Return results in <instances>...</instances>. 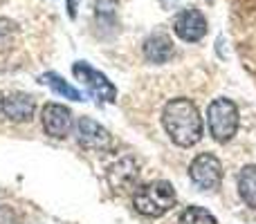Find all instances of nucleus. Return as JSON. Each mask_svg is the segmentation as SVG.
<instances>
[{"label": "nucleus", "instance_id": "nucleus-15", "mask_svg": "<svg viewBox=\"0 0 256 224\" xmlns=\"http://www.w3.org/2000/svg\"><path fill=\"white\" fill-rule=\"evenodd\" d=\"M160 2H162V4H164V7H171V4L180 2V0H160Z\"/></svg>", "mask_w": 256, "mask_h": 224}, {"label": "nucleus", "instance_id": "nucleus-1", "mask_svg": "<svg viewBox=\"0 0 256 224\" xmlns=\"http://www.w3.org/2000/svg\"><path fill=\"white\" fill-rule=\"evenodd\" d=\"M162 123L171 141L180 148H191L202 139V117L191 99H171L162 110Z\"/></svg>", "mask_w": 256, "mask_h": 224}, {"label": "nucleus", "instance_id": "nucleus-9", "mask_svg": "<svg viewBox=\"0 0 256 224\" xmlns=\"http://www.w3.org/2000/svg\"><path fill=\"white\" fill-rule=\"evenodd\" d=\"M2 114L9 119V121H16V123H25L34 117L36 110V103L30 94H22V92H14L9 97L2 99Z\"/></svg>", "mask_w": 256, "mask_h": 224}, {"label": "nucleus", "instance_id": "nucleus-5", "mask_svg": "<svg viewBox=\"0 0 256 224\" xmlns=\"http://www.w3.org/2000/svg\"><path fill=\"white\" fill-rule=\"evenodd\" d=\"M189 177L198 189L202 191H216L222 182V164L216 155L212 153H200L198 157L191 162Z\"/></svg>", "mask_w": 256, "mask_h": 224}, {"label": "nucleus", "instance_id": "nucleus-2", "mask_svg": "<svg viewBox=\"0 0 256 224\" xmlns=\"http://www.w3.org/2000/svg\"><path fill=\"white\" fill-rule=\"evenodd\" d=\"M176 189L166 180H158L140 186L132 195V204H135L137 213L146 218H162L164 213H168L176 207Z\"/></svg>", "mask_w": 256, "mask_h": 224}, {"label": "nucleus", "instance_id": "nucleus-13", "mask_svg": "<svg viewBox=\"0 0 256 224\" xmlns=\"http://www.w3.org/2000/svg\"><path fill=\"white\" fill-rule=\"evenodd\" d=\"M40 81H43V83H48L50 88H52L56 94H61V97H68V99H72V101H81V99H84L79 90L72 88L70 83H66V81H63L58 74H54V72L43 74V76H40Z\"/></svg>", "mask_w": 256, "mask_h": 224}, {"label": "nucleus", "instance_id": "nucleus-11", "mask_svg": "<svg viewBox=\"0 0 256 224\" xmlns=\"http://www.w3.org/2000/svg\"><path fill=\"white\" fill-rule=\"evenodd\" d=\"M135 180H137V164L130 157L112 164V168L108 171V182H110V186L115 191H128V186Z\"/></svg>", "mask_w": 256, "mask_h": 224}, {"label": "nucleus", "instance_id": "nucleus-7", "mask_svg": "<svg viewBox=\"0 0 256 224\" xmlns=\"http://www.w3.org/2000/svg\"><path fill=\"white\" fill-rule=\"evenodd\" d=\"M76 139L84 148L97 150V153H106L112 146V137L102 123H97L90 117H81L76 121Z\"/></svg>", "mask_w": 256, "mask_h": 224}, {"label": "nucleus", "instance_id": "nucleus-10", "mask_svg": "<svg viewBox=\"0 0 256 224\" xmlns=\"http://www.w3.org/2000/svg\"><path fill=\"white\" fill-rule=\"evenodd\" d=\"M176 54V47H173V40L168 38L166 34L158 31V34H150L148 38L144 40V56L146 61L150 63H168Z\"/></svg>", "mask_w": 256, "mask_h": 224}, {"label": "nucleus", "instance_id": "nucleus-8", "mask_svg": "<svg viewBox=\"0 0 256 224\" xmlns=\"http://www.w3.org/2000/svg\"><path fill=\"white\" fill-rule=\"evenodd\" d=\"M40 119H43L45 132L50 137H54V139H66L70 135L72 126H74L72 112L61 103H48L43 108V112H40Z\"/></svg>", "mask_w": 256, "mask_h": 224}, {"label": "nucleus", "instance_id": "nucleus-3", "mask_svg": "<svg viewBox=\"0 0 256 224\" xmlns=\"http://www.w3.org/2000/svg\"><path fill=\"white\" fill-rule=\"evenodd\" d=\"M238 108L234 101L220 97L214 99L207 108V126H209V135L214 137V141L218 144H227L232 137L238 130Z\"/></svg>", "mask_w": 256, "mask_h": 224}, {"label": "nucleus", "instance_id": "nucleus-12", "mask_svg": "<svg viewBox=\"0 0 256 224\" xmlns=\"http://www.w3.org/2000/svg\"><path fill=\"white\" fill-rule=\"evenodd\" d=\"M238 193L250 209H256V164H250L238 173Z\"/></svg>", "mask_w": 256, "mask_h": 224}, {"label": "nucleus", "instance_id": "nucleus-14", "mask_svg": "<svg viewBox=\"0 0 256 224\" xmlns=\"http://www.w3.org/2000/svg\"><path fill=\"white\" fill-rule=\"evenodd\" d=\"M178 224H218L216 216L214 213H209L207 209L202 207H189L182 211L180 216V222Z\"/></svg>", "mask_w": 256, "mask_h": 224}, {"label": "nucleus", "instance_id": "nucleus-4", "mask_svg": "<svg viewBox=\"0 0 256 224\" xmlns=\"http://www.w3.org/2000/svg\"><path fill=\"white\" fill-rule=\"evenodd\" d=\"M72 74H74L76 79L88 88V92L92 94L94 99H99V101L112 103L117 99V88L108 81V76L102 74L99 70H94V67L88 65L86 61H76L74 65H72Z\"/></svg>", "mask_w": 256, "mask_h": 224}, {"label": "nucleus", "instance_id": "nucleus-6", "mask_svg": "<svg viewBox=\"0 0 256 224\" xmlns=\"http://www.w3.org/2000/svg\"><path fill=\"white\" fill-rule=\"evenodd\" d=\"M173 31L178 34V38H182L184 43H198L207 34V18L202 16V11L196 7L182 9L173 20Z\"/></svg>", "mask_w": 256, "mask_h": 224}]
</instances>
